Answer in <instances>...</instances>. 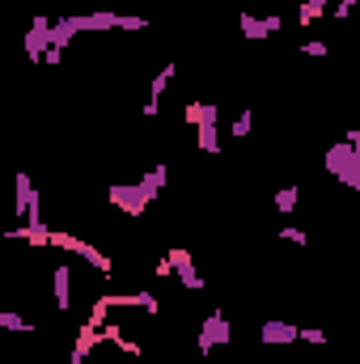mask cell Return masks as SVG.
<instances>
[{
  "mask_svg": "<svg viewBox=\"0 0 360 364\" xmlns=\"http://www.w3.org/2000/svg\"><path fill=\"white\" fill-rule=\"evenodd\" d=\"M327 174H335V178L344 182V186H360V149L352 144H335V149H327Z\"/></svg>",
  "mask_w": 360,
  "mask_h": 364,
  "instance_id": "obj_2",
  "label": "cell"
},
{
  "mask_svg": "<svg viewBox=\"0 0 360 364\" xmlns=\"http://www.w3.org/2000/svg\"><path fill=\"white\" fill-rule=\"evenodd\" d=\"M77 34H81V30H77V13H60V17L51 21V43H47V47H60V51H64Z\"/></svg>",
  "mask_w": 360,
  "mask_h": 364,
  "instance_id": "obj_8",
  "label": "cell"
},
{
  "mask_svg": "<svg viewBox=\"0 0 360 364\" xmlns=\"http://www.w3.org/2000/svg\"><path fill=\"white\" fill-rule=\"evenodd\" d=\"M297 322H284V318H268L263 326H259V339L268 343V348H280V343H292L297 339Z\"/></svg>",
  "mask_w": 360,
  "mask_h": 364,
  "instance_id": "obj_7",
  "label": "cell"
},
{
  "mask_svg": "<svg viewBox=\"0 0 360 364\" xmlns=\"http://www.w3.org/2000/svg\"><path fill=\"white\" fill-rule=\"evenodd\" d=\"M51 288H55V309H68V305H73V272H68L64 263H55Z\"/></svg>",
  "mask_w": 360,
  "mask_h": 364,
  "instance_id": "obj_11",
  "label": "cell"
},
{
  "mask_svg": "<svg viewBox=\"0 0 360 364\" xmlns=\"http://www.w3.org/2000/svg\"><path fill=\"white\" fill-rule=\"evenodd\" d=\"M297 203H301V191H297V186H280V191H275V212H284V216H288Z\"/></svg>",
  "mask_w": 360,
  "mask_h": 364,
  "instance_id": "obj_19",
  "label": "cell"
},
{
  "mask_svg": "<svg viewBox=\"0 0 360 364\" xmlns=\"http://www.w3.org/2000/svg\"><path fill=\"white\" fill-rule=\"evenodd\" d=\"M115 30L140 34V30H149V17H140V13H115Z\"/></svg>",
  "mask_w": 360,
  "mask_h": 364,
  "instance_id": "obj_18",
  "label": "cell"
},
{
  "mask_svg": "<svg viewBox=\"0 0 360 364\" xmlns=\"http://www.w3.org/2000/svg\"><path fill=\"white\" fill-rule=\"evenodd\" d=\"M263 21H268V34H280V26H284V21H280V13H268Z\"/></svg>",
  "mask_w": 360,
  "mask_h": 364,
  "instance_id": "obj_28",
  "label": "cell"
},
{
  "mask_svg": "<svg viewBox=\"0 0 360 364\" xmlns=\"http://www.w3.org/2000/svg\"><path fill=\"white\" fill-rule=\"evenodd\" d=\"M174 73H179V64H166V68H162V73H157V77H153V81H149V93H153V97H149V102H157V97H162V93L170 90V81H174Z\"/></svg>",
  "mask_w": 360,
  "mask_h": 364,
  "instance_id": "obj_17",
  "label": "cell"
},
{
  "mask_svg": "<svg viewBox=\"0 0 360 364\" xmlns=\"http://www.w3.org/2000/svg\"><path fill=\"white\" fill-rule=\"evenodd\" d=\"M34 199H38L34 178H30V174H17V178H13V212H17V216H26Z\"/></svg>",
  "mask_w": 360,
  "mask_h": 364,
  "instance_id": "obj_9",
  "label": "cell"
},
{
  "mask_svg": "<svg viewBox=\"0 0 360 364\" xmlns=\"http://www.w3.org/2000/svg\"><path fill=\"white\" fill-rule=\"evenodd\" d=\"M195 144H199V153H221V123L195 127Z\"/></svg>",
  "mask_w": 360,
  "mask_h": 364,
  "instance_id": "obj_13",
  "label": "cell"
},
{
  "mask_svg": "<svg viewBox=\"0 0 360 364\" xmlns=\"http://www.w3.org/2000/svg\"><path fill=\"white\" fill-rule=\"evenodd\" d=\"M216 114H221V110H216L212 102H186V114H182V119H186L191 127H203V123H221Z\"/></svg>",
  "mask_w": 360,
  "mask_h": 364,
  "instance_id": "obj_12",
  "label": "cell"
},
{
  "mask_svg": "<svg viewBox=\"0 0 360 364\" xmlns=\"http://www.w3.org/2000/svg\"><path fill=\"white\" fill-rule=\"evenodd\" d=\"M47 246H51V250H73L77 259H85V263H90V267H97L102 275H110V272H115V263H110V259H106V255H102L97 246H90L85 237H77V233L51 229V233H47Z\"/></svg>",
  "mask_w": 360,
  "mask_h": 364,
  "instance_id": "obj_1",
  "label": "cell"
},
{
  "mask_svg": "<svg viewBox=\"0 0 360 364\" xmlns=\"http://www.w3.org/2000/svg\"><path fill=\"white\" fill-rule=\"evenodd\" d=\"M242 34L246 38H268V21L255 17V13H242Z\"/></svg>",
  "mask_w": 360,
  "mask_h": 364,
  "instance_id": "obj_21",
  "label": "cell"
},
{
  "mask_svg": "<svg viewBox=\"0 0 360 364\" xmlns=\"http://www.w3.org/2000/svg\"><path fill=\"white\" fill-rule=\"evenodd\" d=\"M106 199H110V208H119L123 216H144L149 203H153L136 182H110V186H106Z\"/></svg>",
  "mask_w": 360,
  "mask_h": 364,
  "instance_id": "obj_3",
  "label": "cell"
},
{
  "mask_svg": "<svg viewBox=\"0 0 360 364\" xmlns=\"http://www.w3.org/2000/svg\"><path fill=\"white\" fill-rule=\"evenodd\" d=\"M352 4H356V0H339V4H335V17H339V21H344V17H348V13H352Z\"/></svg>",
  "mask_w": 360,
  "mask_h": 364,
  "instance_id": "obj_29",
  "label": "cell"
},
{
  "mask_svg": "<svg viewBox=\"0 0 360 364\" xmlns=\"http://www.w3.org/2000/svg\"><path fill=\"white\" fill-rule=\"evenodd\" d=\"M297 339H305V343H322V339H327V335H322V331H318V326H309V331H297Z\"/></svg>",
  "mask_w": 360,
  "mask_h": 364,
  "instance_id": "obj_27",
  "label": "cell"
},
{
  "mask_svg": "<svg viewBox=\"0 0 360 364\" xmlns=\"http://www.w3.org/2000/svg\"><path fill=\"white\" fill-rule=\"evenodd\" d=\"M97 343H102V331H97V326H81V331H77V343H73V364H85Z\"/></svg>",
  "mask_w": 360,
  "mask_h": 364,
  "instance_id": "obj_10",
  "label": "cell"
},
{
  "mask_svg": "<svg viewBox=\"0 0 360 364\" xmlns=\"http://www.w3.org/2000/svg\"><path fill=\"white\" fill-rule=\"evenodd\" d=\"M106 314H110V301L102 296V301L90 309V322H85V326H97V331H102V326H106Z\"/></svg>",
  "mask_w": 360,
  "mask_h": 364,
  "instance_id": "obj_23",
  "label": "cell"
},
{
  "mask_svg": "<svg viewBox=\"0 0 360 364\" xmlns=\"http://www.w3.org/2000/svg\"><path fill=\"white\" fill-rule=\"evenodd\" d=\"M250 127H255V110H242V114L233 119V127H229V132H233V140H246V136H250Z\"/></svg>",
  "mask_w": 360,
  "mask_h": 364,
  "instance_id": "obj_22",
  "label": "cell"
},
{
  "mask_svg": "<svg viewBox=\"0 0 360 364\" xmlns=\"http://www.w3.org/2000/svg\"><path fill=\"white\" fill-rule=\"evenodd\" d=\"M166 178H170V166H162V161H157V166H153V170H149L144 178L136 182V186H140V191H144V195L153 199V195H157V191L166 186Z\"/></svg>",
  "mask_w": 360,
  "mask_h": 364,
  "instance_id": "obj_14",
  "label": "cell"
},
{
  "mask_svg": "<svg viewBox=\"0 0 360 364\" xmlns=\"http://www.w3.org/2000/svg\"><path fill=\"white\" fill-rule=\"evenodd\" d=\"M233 339V326L225 314H208L203 326H199V352H212V348H225Z\"/></svg>",
  "mask_w": 360,
  "mask_h": 364,
  "instance_id": "obj_5",
  "label": "cell"
},
{
  "mask_svg": "<svg viewBox=\"0 0 360 364\" xmlns=\"http://www.w3.org/2000/svg\"><path fill=\"white\" fill-rule=\"evenodd\" d=\"M166 259H170V272L179 275L182 288H191V292H199V288H203V275L195 272V263H191V250H170Z\"/></svg>",
  "mask_w": 360,
  "mask_h": 364,
  "instance_id": "obj_6",
  "label": "cell"
},
{
  "mask_svg": "<svg viewBox=\"0 0 360 364\" xmlns=\"http://www.w3.org/2000/svg\"><path fill=\"white\" fill-rule=\"evenodd\" d=\"M60 60H64V51H60V47H47V51H43V60H38V64H51V68H55V64H60Z\"/></svg>",
  "mask_w": 360,
  "mask_h": 364,
  "instance_id": "obj_26",
  "label": "cell"
},
{
  "mask_svg": "<svg viewBox=\"0 0 360 364\" xmlns=\"http://www.w3.org/2000/svg\"><path fill=\"white\" fill-rule=\"evenodd\" d=\"M47 43H51V17H47V13H34L30 30L21 34V51L38 64V60H43V51H47Z\"/></svg>",
  "mask_w": 360,
  "mask_h": 364,
  "instance_id": "obj_4",
  "label": "cell"
},
{
  "mask_svg": "<svg viewBox=\"0 0 360 364\" xmlns=\"http://www.w3.org/2000/svg\"><path fill=\"white\" fill-rule=\"evenodd\" d=\"M77 30H115V13H77Z\"/></svg>",
  "mask_w": 360,
  "mask_h": 364,
  "instance_id": "obj_15",
  "label": "cell"
},
{
  "mask_svg": "<svg viewBox=\"0 0 360 364\" xmlns=\"http://www.w3.org/2000/svg\"><path fill=\"white\" fill-rule=\"evenodd\" d=\"M280 237H284V242H292V246H305V242H309V237H305V229H292V225H284V229H280Z\"/></svg>",
  "mask_w": 360,
  "mask_h": 364,
  "instance_id": "obj_24",
  "label": "cell"
},
{
  "mask_svg": "<svg viewBox=\"0 0 360 364\" xmlns=\"http://www.w3.org/2000/svg\"><path fill=\"white\" fill-rule=\"evenodd\" d=\"M322 17H327V9H322V4L301 0V9H297V21H301V26H314V21H322Z\"/></svg>",
  "mask_w": 360,
  "mask_h": 364,
  "instance_id": "obj_20",
  "label": "cell"
},
{
  "mask_svg": "<svg viewBox=\"0 0 360 364\" xmlns=\"http://www.w3.org/2000/svg\"><path fill=\"white\" fill-rule=\"evenodd\" d=\"M314 4H322V9H327V0H314Z\"/></svg>",
  "mask_w": 360,
  "mask_h": 364,
  "instance_id": "obj_30",
  "label": "cell"
},
{
  "mask_svg": "<svg viewBox=\"0 0 360 364\" xmlns=\"http://www.w3.org/2000/svg\"><path fill=\"white\" fill-rule=\"evenodd\" d=\"M301 51H305V55H314V60H322V55H327V43H322V38H309Z\"/></svg>",
  "mask_w": 360,
  "mask_h": 364,
  "instance_id": "obj_25",
  "label": "cell"
},
{
  "mask_svg": "<svg viewBox=\"0 0 360 364\" xmlns=\"http://www.w3.org/2000/svg\"><path fill=\"white\" fill-rule=\"evenodd\" d=\"M0 331H9V335H34V322H26L21 314L4 309V314H0Z\"/></svg>",
  "mask_w": 360,
  "mask_h": 364,
  "instance_id": "obj_16",
  "label": "cell"
}]
</instances>
